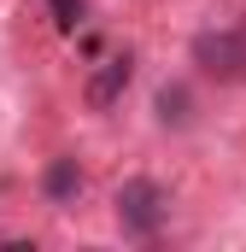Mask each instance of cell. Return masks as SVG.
<instances>
[{
  "label": "cell",
  "instance_id": "cell-1",
  "mask_svg": "<svg viewBox=\"0 0 246 252\" xmlns=\"http://www.w3.org/2000/svg\"><path fill=\"white\" fill-rule=\"evenodd\" d=\"M164 217H170V193L158 188L153 176H129L118 188V229L129 241H153L164 229Z\"/></svg>",
  "mask_w": 246,
  "mask_h": 252
},
{
  "label": "cell",
  "instance_id": "cell-2",
  "mask_svg": "<svg viewBox=\"0 0 246 252\" xmlns=\"http://www.w3.org/2000/svg\"><path fill=\"white\" fill-rule=\"evenodd\" d=\"M193 64L211 82H246V24H223V30H199L193 35Z\"/></svg>",
  "mask_w": 246,
  "mask_h": 252
},
{
  "label": "cell",
  "instance_id": "cell-3",
  "mask_svg": "<svg viewBox=\"0 0 246 252\" xmlns=\"http://www.w3.org/2000/svg\"><path fill=\"white\" fill-rule=\"evenodd\" d=\"M129 76H135V64H129V53H118V59H106L100 70H94V82H88V106H94V112H106V106L118 100L123 88H129Z\"/></svg>",
  "mask_w": 246,
  "mask_h": 252
},
{
  "label": "cell",
  "instance_id": "cell-4",
  "mask_svg": "<svg viewBox=\"0 0 246 252\" xmlns=\"http://www.w3.org/2000/svg\"><path fill=\"white\" fill-rule=\"evenodd\" d=\"M41 193H47L53 205L76 199V193H82V170H76V158H53V164H47V176H41Z\"/></svg>",
  "mask_w": 246,
  "mask_h": 252
},
{
  "label": "cell",
  "instance_id": "cell-5",
  "mask_svg": "<svg viewBox=\"0 0 246 252\" xmlns=\"http://www.w3.org/2000/svg\"><path fill=\"white\" fill-rule=\"evenodd\" d=\"M158 124H164V129H170V124L182 129L187 124V94H182V88H164V94H158Z\"/></svg>",
  "mask_w": 246,
  "mask_h": 252
},
{
  "label": "cell",
  "instance_id": "cell-6",
  "mask_svg": "<svg viewBox=\"0 0 246 252\" xmlns=\"http://www.w3.org/2000/svg\"><path fill=\"white\" fill-rule=\"evenodd\" d=\"M47 6H53V18H59L64 30H76V24L88 18V6H82V0H47Z\"/></svg>",
  "mask_w": 246,
  "mask_h": 252
}]
</instances>
